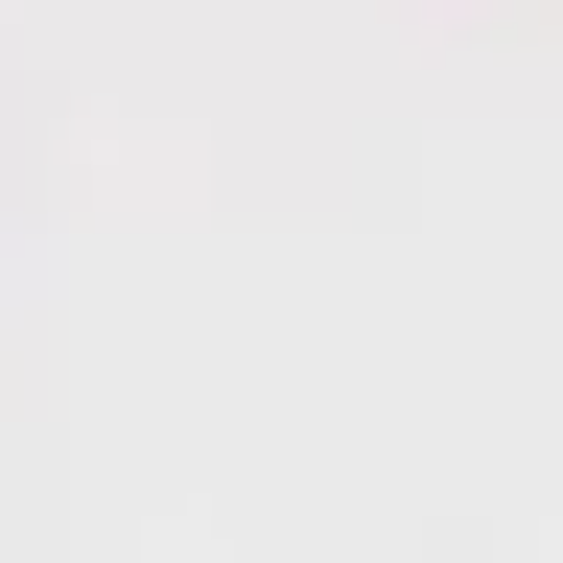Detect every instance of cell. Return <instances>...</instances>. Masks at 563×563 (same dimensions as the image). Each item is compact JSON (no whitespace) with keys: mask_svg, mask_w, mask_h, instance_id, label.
Instances as JSON below:
<instances>
[]
</instances>
